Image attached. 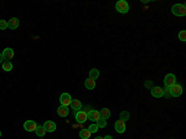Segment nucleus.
<instances>
[{
    "instance_id": "obj_8",
    "label": "nucleus",
    "mask_w": 186,
    "mask_h": 139,
    "mask_svg": "<svg viewBox=\"0 0 186 139\" xmlns=\"http://www.w3.org/2000/svg\"><path fill=\"white\" fill-rule=\"evenodd\" d=\"M36 127H37V124L34 121H26L24 123V129L26 132H35Z\"/></svg>"
},
{
    "instance_id": "obj_18",
    "label": "nucleus",
    "mask_w": 186,
    "mask_h": 139,
    "mask_svg": "<svg viewBox=\"0 0 186 139\" xmlns=\"http://www.w3.org/2000/svg\"><path fill=\"white\" fill-rule=\"evenodd\" d=\"M89 78L92 80H97V78H99V70H97V68H92L89 70Z\"/></svg>"
},
{
    "instance_id": "obj_4",
    "label": "nucleus",
    "mask_w": 186,
    "mask_h": 139,
    "mask_svg": "<svg viewBox=\"0 0 186 139\" xmlns=\"http://www.w3.org/2000/svg\"><path fill=\"white\" fill-rule=\"evenodd\" d=\"M175 83H176V77H175V75H173V73H168L166 76L164 77V85H165V87H171V86H174Z\"/></svg>"
},
{
    "instance_id": "obj_26",
    "label": "nucleus",
    "mask_w": 186,
    "mask_h": 139,
    "mask_svg": "<svg viewBox=\"0 0 186 139\" xmlns=\"http://www.w3.org/2000/svg\"><path fill=\"white\" fill-rule=\"evenodd\" d=\"M163 91H164V96L169 99L170 97H171V95H170V88H169V87H165V88H163Z\"/></svg>"
},
{
    "instance_id": "obj_1",
    "label": "nucleus",
    "mask_w": 186,
    "mask_h": 139,
    "mask_svg": "<svg viewBox=\"0 0 186 139\" xmlns=\"http://www.w3.org/2000/svg\"><path fill=\"white\" fill-rule=\"evenodd\" d=\"M171 11L175 16H185L186 15V8L184 4H175L171 8Z\"/></svg>"
},
{
    "instance_id": "obj_2",
    "label": "nucleus",
    "mask_w": 186,
    "mask_h": 139,
    "mask_svg": "<svg viewBox=\"0 0 186 139\" xmlns=\"http://www.w3.org/2000/svg\"><path fill=\"white\" fill-rule=\"evenodd\" d=\"M116 10L119 14H127L129 11V4L125 0H119L117 4H116Z\"/></svg>"
},
{
    "instance_id": "obj_31",
    "label": "nucleus",
    "mask_w": 186,
    "mask_h": 139,
    "mask_svg": "<svg viewBox=\"0 0 186 139\" xmlns=\"http://www.w3.org/2000/svg\"><path fill=\"white\" fill-rule=\"evenodd\" d=\"M94 139H103V138H102V137H96Z\"/></svg>"
},
{
    "instance_id": "obj_32",
    "label": "nucleus",
    "mask_w": 186,
    "mask_h": 139,
    "mask_svg": "<svg viewBox=\"0 0 186 139\" xmlns=\"http://www.w3.org/2000/svg\"><path fill=\"white\" fill-rule=\"evenodd\" d=\"M0 137H1V132H0Z\"/></svg>"
},
{
    "instance_id": "obj_12",
    "label": "nucleus",
    "mask_w": 186,
    "mask_h": 139,
    "mask_svg": "<svg viewBox=\"0 0 186 139\" xmlns=\"http://www.w3.org/2000/svg\"><path fill=\"white\" fill-rule=\"evenodd\" d=\"M19 25H20V20L18 18H11L8 21V28L10 30H15V29H18L19 28Z\"/></svg>"
},
{
    "instance_id": "obj_15",
    "label": "nucleus",
    "mask_w": 186,
    "mask_h": 139,
    "mask_svg": "<svg viewBox=\"0 0 186 139\" xmlns=\"http://www.w3.org/2000/svg\"><path fill=\"white\" fill-rule=\"evenodd\" d=\"M71 107H72V109H75V112L80 111L81 108H82L81 101H80V99H72V101H71Z\"/></svg>"
},
{
    "instance_id": "obj_9",
    "label": "nucleus",
    "mask_w": 186,
    "mask_h": 139,
    "mask_svg": "<svg viewBox=\"0 0 186 139\" xmlns=\"http://www.w3.org/2000/svg\"><path fill=\"white\" fill-rule=\"evenodd\" d=\"M114 129H116L117 133H124V132H125V122L118 119L114 123Z\"/></svg>"
},
{
    "instance_id": "obj_23",
    "label": "nucleus",
    "mask_w": 186,
    "mask_h": 139,
    "mask_svg": "<svg viewBox=\"0 0 186 139\" xmlns=\"http://www.w3.org/2000/svg\"><path fill=\"white\" fill-rule=\"evenodd\" d=\"M97 127L98 128H106V126H107V122H106V119H103V118H99V119L97 121Z\"/></svg>"
},
{
    "instance_id": "obj_14",
    "label": "nucleus",
    "mask_w": 186,
    "mask_h": 139,
    "mask_svg": "<svg viewBox=\"0 0 186 139\" xmlns=\"http://www.w3.org/2000/svg\"><path fill=\"white\" fill-rule=\"evenodd\" d=\"M68 113H70V109H68V107H66V106H60L57 108V114L62 118H65L68 116Z\"/></svg>"
},
{
    "instance_id": "obj_29",
    "label": "nucleus",
    "mask_w": 186,
    "mask_h": 139,
    "mask_svg": "<svg viewBox=\"0 0 186 139\" xmlns=\"http://www.w3.org/2000/svg\"><path fill=\"white\" fill-rule=\"evenodd\" d=\"M4 62V57H3V54H0V64Z\"/></svg>"
},
{
    "instance_id": "obj_28",
    "label": "nucleus",
    "mask_w": 186,
    "mask_h": 139,
    "mask_svg": "<svg viewBox=\"0 0 186 139\" xmlns=\"http://www.w3.org/2000/svg\"><path fill=\"white\" fill-rule=\"evenodd\" d=\"M144 86H145L147 87V88H149V90H151L153 88V82L151 81H145V83H144Z\"/></svg>"
},
{
    "instance_id": "obj_24",
    "label": "nucleus",
    "mask_w": 186,
    "mask_h": 139,
    "mask_svg": "<svg viewBox=\"0 0 186 139\" xmlns=\"http://www.w3.org/2000/svg\"><path fill=\"white\" fill-rule=\"evenodd\" d=\"M179 40H181L182 42L186 41V31H185V30H181V31L179 32Z\"/></svg>"
},
{
    "instance_id": "obj_20",
    "label": "nucleus",
    "mask_w": 186,
    "mask_h": 139,
    "mask_svg": "<svg viewBox=\"0 0 186 139\" xmlns=\"http://www.w3.org/2000/svg\"><path fill=\"white\" fill-rule=\"evenodd\" d=\"M129 118H130V114H129V112H128V111H123V112H120V114H119V119H120V121L127 122V121H129Z\"/></svg>"
},
{
    "instance_id": "obj_6",
    "label": "nucleus",
    "mask_w": 186,
    "mask_h": 139,
    "mask_svg": "<svg viewBox=\"0 0 186 139\" xmlns=\"http://www.w3.org/2000/svg\"><path fill=\"white\" fill-rule=\"evenodd\" d=\"M75 118H76V121L78 122V123H85L87 119H88V117H87V112H83V111H77L75 112Z\"/></svg>"
},
{
    "instance_id": "obj_16",
    "label": "nucleus",
    "mask_w": 186,
    "mask_h": 139,
    "mask_svg": "<svg viewBox=\"0 0 186 139\" xmlns=\"http://www.w3.org/2000/svg\"><path fill=\"white\" fill-rule=\"evenodd\" d=\"M85 87L87 90H93L96 87V81L94 80H92V78H87L86 81H85Z\"/></svg>"
},
{
    "instance_id": "obj_21",
    "label": "nucleus",
    "mask_w": 186,
    "mask_h": 139,
    "mask_svg": "<svg viewBox=\"0 0 186 139\" xmlns=\"http://www.w3.org/2000/svg\"><path fill=\"white\" fill-rule=\"evenodd\" d=\"M3 70L6 71V72H10L13 70V64L10 61H4L3 62Z\"/></svg>"
},
{
    "instance_id": "obj_19",
    "label": "nucleus",
    "mask_w": 186,
    "mask_h": 139,
    "mask_svg": "<svg viewBox=\"0 0 186 139\" xmlns=\"http://www.w3.org/2000/svg\"><path fill=\"white\" fill-rule=\"evenodd\" d=\"M35 133H36V135H37V137L42 138V137L45 135L46 131H45V128H44L42 126H37V127H36V129H35Z\"/></svg>"
},
{
    "instance_id": "obj_27",
    "label": "nucleus",
    "mask_w": 186,
    "mask_h": 139,
    "mask_svg": "<svg viewBox=\"0 0 186 139\" xmlns=\"http://www.w3.org/2000/svg\"><path fill=\"white\" fill-rule=\"evenodd\" d=\"M5 29H8V21L0 20V30H5Z\"/></svg>"
},
{
    "instance_id": "obj_3",
    "label": "nucleus",
    "mask_w": 186,
    "mask_h": 139,
    "mask_svg": "<svg viewBox=\"0 0 186 139\" xmlns=\"http://www.w3.org/2000/svg\"><path fill=\"white\" fill-rule=\"evenodd\" d=\"M170 95L171 97H179L182 95V86L179 83H175L174 86L170 87Z\"/></svg>"
},
{
    "instance_id": "obj_30",
    "label": "nucleus",
    "mask_w": 186,
    "mask_h": 139,
    "mask_svg": "<svg viewBox=\"0 0 186 139\" xmlns=\"http://www.w3.org/2000/svg\"><path fill=\"white\" fill-rule=\"evenodd\" d=\"M103 139H113V137H112V135H107V137H104Z\"/></svg>"
},
{
    "instance_id": "obj_10",
    "label": "nucleus",
    "mask_w": 186,
    "mask_h": 139,
    "mask_svg": "<svg viewBox=\"0 0 186 139\" xmlns=\"http://www.w3.org/2000/svg\"><path fill=\"white\" fill-rule=\"evenodd\" d=\"M87 117H88V119H89V121H93V122H97V121L101 118L99 112L96 111V109H92V111H88V112H87Z\"/></svg>"
},
{
    "instance_id": "obj_17",
    "label": "nucleus",
    "mask_w": 186,
    "mask_h": 139,
    "mask_svg": "<svg viewBox=\"0 0 186 139\" xmlns=\"http://www.w3.org/2000/svg\"><path fill=\"white\" fill-rule=\"evenodd\" d=\"M99 116H101V118H103V119H108V118L111 117V111L108 109V108H102V109L99 111Z\"/></svg>"
},
{
    "instance_id": "obj_25",
    "label": "nucleus",
    "mask_w": 186,
    "mask_h": 139,
    "mask_svg": "<svg viewBox=\"0 0 186 139\" xmlns=\"http://www.w3.org/2000/svg\"><path fill=\"white\" fill-rule=\"evenodd\" d=\"M87 129H88L91 132V134H92V133H96L98 129H99V128L97 127V124H92V126H89L88 128H87Z\"/></svg>"
},
{
    "instance_id": "obj_22",
    "label": "nucleus",
    "mask_w": 186,
    "mask_h": 139,
    "mask_svg": "<svg viewBox=\"0 0 186 139\" xmlns=\"http://www.w3.org/2000/svg\"><path fill=\"white\" fill-rule=\"evenodd\" d=\"M80 137H81L82 139H89L91 132H89L88 129H82V131L80 132Z\"/></svg>"
},
{
    "instance_id": "obj_5",
    "label": "nucleus",
    "mask_w": 186,
    "mask_h": 139,
    "mask_svg": "<svg viewBox=\"0 0 186 139\" xmlns=\"http://www.w3.org/2000/svg\"><path fill=\"white\" fill-rule=\"evenodd\" d=\"M71 101H72V98H71L70 93H67V92H63V93L60 96V103H61V106L68 107L71 104Z\"/></svg>"
},
{
    "instance_id": "obj_13",
    "label": "nucleus",
    "mask_w": 186,
    "mask_h": 139,
    "mask_svg": "<svg viewBox=\"0 0 186 139\" xmlns=\"http://www.w3.org/2000/svg\"><path fill=\"white\" fill-rule=\"evenodd\" d=\"M45 128V131L46 132H50V133H52L56 131V124H55V122L52 121H47V122H45V124L42 126Z\"/></svg>"
},
{
    "instance_id": "obj_11",
    "label": "nucleus",
    "mask_w": 186,
    "mask_h": 139,
    "mask_svg": "<svg viewBox=\"0 0 186 139\" xmlns=\"http://www.w3.org/2000/svg\"><path fill=\"white\" fill-rule=\"evenodd\" d=\"M3 57H4V61H10L14 57V50L10 47H6L3 51Z\"/></svg>"
},
{
    "instance_id": "obj_7",
    "label": "nucleus",
    "mask_w": 186,
    "mask_h": 139,
    "mask_svg": "<svg viewBox=\"0 0 186 139\" xmlns=\"http://www.w3.org/2000/svg\"><path fill=\"white\" fill-rule=\"evenodd\" d=\"M151 96L155 97V98H161V97L164 96V91L161 87L159 86H154L151 88Z\"/></svg>"
}]
</instances>
